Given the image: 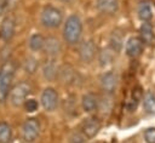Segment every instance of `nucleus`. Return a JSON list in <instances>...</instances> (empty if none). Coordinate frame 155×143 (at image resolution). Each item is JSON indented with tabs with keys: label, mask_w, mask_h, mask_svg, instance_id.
Returning a JSON list of instances; mask_svg holds the SVG:
<instances>
[{
	"label": "nucleus",
	"mask_w": 155,
	"mask_h": 143,
	"mask_svg": "<svg viewBox=\"0 0 155 143\" xmlns=\"http://www.w3.org/2000/svg\"><path fill=\"white\" fill-rule=\"evenodd\" d=\"M18 1L19 0H5V10H13L18 6Z\"/></svg>",
	"instance_id": "nucleus-30"
},
{
	"label": "nucleus",
	"mask_w": 155,
	"mask_h": 143,
	"mask_svg": "<svg viewBox=\"0 0 155 143\" xmlns=\"http://www.w3.org/2000/svg\"><path fill=\"white\" fill-rule=\"evenodd\" d=\"M42 51H44L50 58L57 57V56L62 52V42H61V40H59L58 38H56V36L45 38V42H44Z\"/></svg>",
	"instance_id": "nucleus-11"
},
{
	"label": "nucleus",
	"mask_w": 155,
	"mask_h": 143,
	"mask_svg": "<svg viewBox=\"0 0 155 143\" xmlns=\"http://www.w3.org/2000/svg\"><path fill=\"white\" fill-rule=\"evenodd\" d=\"M40 22L45 28L54 29L62 24L63 13L58 7H56L53 5H47L44 7V10L41 12Z\"/></svg>",
	"instance_id": "nucleus-3"
},
{
	"label": "nucleus",
	"mask_w": 155,
	"mask_h": 143,
	"mask_svg": "<svg viewBox=\"0 0 155 143\" xmlns=\"http://www.w3.org/2000/svg\"><path fill=\"white\" fill-rule=\"evenodd\" d=\"M31 92V86L29 82L27 81H21L18 84H16L12 88H10V92H8V101L10 103L18 108L21 105H23V103L25 102V99L28 98V96L30 95Z\"/></svg>",
	"instance_id": "nucleus-4"
},
{
	"label": "nucleus",
	"mask_w": 155,
	"mask_h": 143,
	"mask_svg": "<svg viewBox=\"0 0 155 143\" xmlns=\"http://www.w3.org/2000/svg\"><path fill=\"white\" fill-rule=\"evenodd\" d=\"M139 39L142 40L143 44H151L154 39V33H153V27L149 22H143L140 28H139Z\"/></svg>",
	"instance_id": "nucleus-18"
},
{
	"label": "nucleus",
	"mask_w": 155,
	"mask_h": 143,
	"mask_svg": "<svg viewBox=\"0 0 155 143\" xmlns=\"http://www.w3.org/2000/svg\"><path fill=\"white\" fill-rule=\"evenodd\" d=\"M138 17L143 22H149L153 18V6L149 0H142L138 4Z\"/></svg>",
	"instance_id": "nucleus-17"
},
{
	"label": "nucleus",
	"mask_w": 155,
	"mask_h": 143,
	"mask_svg": "<svg viewBox=\"0 0 155 143\" xmlns=\"http://www.w3.org/2000/svg\"><path fill=\"white\" fill-rule=\"evenodd\" d=\"M86 139L87 138L84 136V133L81 131H74L69 136V143H85Z\"/></svg>",
	"instance_id": "nucleus-28"
},
{
	"label": "nucleus",
	"mask_w": 155,
	"mask_h": 143,
	"mask_svg": "<svg viewBox=\"0 0 155 143\" xmlns=\"http://www.w3.org/2000/svg\"><path fill=\"white\" fill-rule=\"evenodd\" d=\"M64 111L69 116L78 115V104H76V99L74 96H69L64 99Z\"/></svg>",
	"instance_id": "nucleus-24"
},
{
	"label": "nucleus",
	"mask_w": 155,
	"mask_h": 143,
	"mask_svg": "<svg viewBox=\"0 0 155 143\" xmlns=\"http://www.w3.org/2000/svg\"><path fill=\"white\" fill-rule=\"evenodd\" d=\"M40 135V122L35 118L27 119L22 125V139L24 143H34Z\"/></svg>",
	"instance_id": "nucleus-5"
},
{
	"label": "nucleus",
	"mask_w": 155,
	"mask_h": 143,
	"mask_svg": "<svg viewBox=\"0 0 155 143\" xmlns=\"http://www.w3.org/2000/svg\"><path fill=\"white\" fill-rule=\"evenodd\" d=\"M57 78L59 79V81L62 84L68 85V86H71V85H75L78 82V80H79V73L70 64H63V65H61L58 68Z\"/></svg>",
	"instance_id": "nucleus-7"
},
{
	"label": "nucleus",
	"mask_w": 155,
	"mask_h": 143,
	"mask_svg": "<svg viewBox=\"0 0 155 143\" xmlns=\"http://www.w3.org/2000/svg\"><path fill=\"white\" fill-rule=\"evenodd\" d=\"M114 52L107 47V48H103L99 53H98V62H99V65L101 67H105V65H109L113 59H114Z\"/></svg>",
	"instance_id": "nucleus-22"
},
{
	"label": "nucleus",
	"mask_w": 155,
	"mask_h": 143,
	"mask_svg": "<svg viewBox=\"0 0 155 143\" xmlns=\"http://www.w3.org/2000/svg\"><path fill=\"white\" fill-rule=\"evenodd\" d=\"M142 101H143V108L145 113L154 115L155 114V95L151 91H147Z\"/></svg>",
	"instance_id": "nucleus-20"
},
{
	"label": "nucleus",
	"mask_w": 155,
	"mask_h": 143,
	"mask_svg": "<svg viewBox=\"0 0 155 143\" xmlns=\"http://www.w3.org/2000/svg\"><path fill=\"white\" fill-rule=\"evenodd\" d=\"M58 64L56 62L54 58H48L41 67L42 70V76L45 80L47 81H53L54 79H57V74H58Z\"/></svg>",
	"instance_id": "nucleus-13"
},
{
	"label": "nucleus",
	"mask_w": 155,
	"mask_h": 143,
	"mask_svg": "<svg viewBox=\"0 0 155 143\" xmlns=\"http://www.w3.org/2000/svg\"><path fill=\"white\" fill-rule=\"evenodd\" d=\"M59 1H62V2H64V4H70V2H73L74 0H59Z\"/></svg>",
	"instance_id": "nucleus-32"
},
{
	"label": "nucleus",
	"mask_w": 155,
	"mask_h": 143,
	"mask_svg": "<svg viewBox=\"0 0 155 143\" xmlns=\"http://www.w3.org/2000/svg\"><path fill=\"white\" fill-rule=\"evenodd\" d=\"M15 76V64L11 61L5 62L0 68V102L7 99L12 81Z\"/></svg>",
	"instance_id": "nucleus-2"
},
{
	"label": "nucleus",
	"mask_w": 155,
	"mask_h": 143,
	"mask_svg": "<svg viewBox=\"0 0 155 143\" xmlns=\"http://www.w3.org/2000/svg\"><path fill=\"white\" fill-rule=\"evenodd\" d=\"M12 139V128L5 122L0 121V143H10Z\"/></svg>",
	"instance_id": "nucleus-23"
},
{
	"label": "nucleus",
	"mask_w": 155,
	"mask_h": 143,
	"mask_svg": "<svg viewBox=\"0 0 155 143\" xmlns=\"http://www.w3.org/2000/svg\"><path fill=\"white\" fill-rule=\"evenodd\" d=\"M97 56V47L92 39L84 40L79 46V57L81 62L90 64Z\"/></svg>",
	"instance_id": "nucleus-6"
},
{
	"label": "nucleus",
	"mask_w": 155,
	"mask_h": 143,
	"mask_svg": "<svg viewBox=\"0 0 155 143\" xmlns=\"http://www.w3.org/2000/svg\"><path fill=\"white\" fill-rule=\"evenodd\" d=\"M111 105H113V102H111L110 95H105V96L98 102V109H101L103 113L110 111V110H111Z\"/></svg>",
	"instance_id": "nucleus-26"
},
{
	"label": "nucleus",
	"mask_w": 155,
	"mask_h": 143,
	"mask_svg": "<svg viewBox=\"0 0 155 143\" xmlns=\"http://www.w3.org/2000/svg\"><path fill=\"white\" fill-rule=\"evenodd\" d=\"M41 105L46 111H53L58 105V93L53 87H46L40 98Z\"/></svg>",
	"instance_id": "nucleus-9"
},
{
	"label": "nucleus",
	"mask_w": 155,
	"mask_h": 143,
	"mask_svg": "<svg viewBox=\"0 0 155 143\" xmlns=\"http://www.w3.org/2000/svg\"><path fill=\"white\" fill-rule=\"evenodd\" d=\"M39 68V61L34 57H27L23 62V70L28 74H34Z\"/></svg>",
	"instance_id": "nucleus-25"
},
{
	"label": "nucleus",
	"mask_w": 155,
	"mask_h": 143,
	"mask_svg": "<svg viewBox=\"0 0 155 143\" xmlns=\"http://www.w3.org/2000/svg\"><path fill=\"white\" fill-rule=\"evenodd\" d=\"M98 97L93 92H87L81 98V107L85 113H93L98 109Z\"/></svg>",
	"instance_id": "nucleus-15"
},
{
	"label": "nucleus",
	"mask_w": 155,
	"mask_h": 143,
	"mask_svg": "<svg viewBox=\"0 0 155 143\" xmlns=\"http://www.w3.org/2000/svg\"><path fill=\"white\" fill-rule=\"evenodd\" d=\"M125 51H126V55L128 57H138L142 51H143V42L137 36H132L127 41H126V46H125Z\"/></svg>",
	"instance_id": "nucleus-14"
},
{
	"label": "nucleus",
	"mask_w": 155,
	"mask_h": 143,
	"mask_svg": "<svg viewBox=\"0 0 155 143\" xmlns=\"http://www.w3.org/2000/svg\"><path fill=\"white\" fill-rule=\"evenodd\" d=\"M144 139L147 143H155V128L150 127L144 131Z\"/></svg>",
	"instance_id": "nucleus-29"
},
{
	"label": "nucleus",
	"mask_w": 155,
	"mask_h": 143,
	"mask_svg": "<svg viewBox=\"0 0 155 143\" xmlns=\"http://www.w3.org/2000/svg\"><path fill=\"white\" fill-rule=\"evenodd\" d=\"M82 35V22L78 15H70L63 27V39L68 45H75Z\"/></svg>",
	"instance_id": "nucleus-1"
},
{
	"label": "nucleus",
	"mask_w": 155,
	"mask_h": 143,
	"mask_svg": "<svg viewBox=\"0 0 155 143\" xmlns=\"http://www.w3.org/2000/svg\"><path fill=\"white\" fill-rule=\"evenodd\" d=\"M122 46H124V40H122L121 34H119L117 32H114L109 39V48L114 53H119L121 51Z\"/></svg>",
	"instance_id": "nucleus-21"
},
{
	"label": "nucleus",
	"mask_w": 155,
	"mask_h": 143,
	"mask_svg": "<svg viewBox=\"0 0 155 143\" xmlns=\"http://www.w3.org/2000/svg\"><path fill=\"white\" fill-rule=\"evenodd\" d=\"M16 32V21L15 18L7 16L2 19L0 24V39L2 41H10Z\"/></svg>",
	"instance_id": "nucleus-12"
},
{
	"label": "nucleus",
	"mask_w": 155,
	"mask_h": 143,
	"mask_svg": "<svg viewBox=\"0 0 155 143\" xmlns=\"http://www.w3.org/2000/svg\"><path fill=\"white\" fill-rule=\"evenodd\" d=\"M101 130V121L96 116L86 118L80 126V131L86 138H93Z\"/></svg>",
	"instance_id": "nucleus-10"
},
{
	"label": "nucleus",
	"mask_w": 155,
	"mask_h": 143,
	"mask_svg": "<svg viewBox=\"0 0 155 143\" xmlns=\"http://www.w3.org/2000/svg\"><path fill=\"white\" fill-rule=\"evenodd\" d=\"M99 84H101V88L103 90V92L105 95L114 93V91L116 90L117 84H119L117 74L113 70L105 72L104 74H102L101 79H99Z\"/></svg>",
	"instance_id": "nucleus-8"
},
{
	"label": "nucleus",
	"mask_w": 155,
	"mask_h": 143,
	"mask_svg": "<svg viewBox=\"0 0 155 143\" xmlns=\"http://www.w3.org/2000/svg\"><path fill=\"white\" fill-rule=\"evenodd\" d=\"M5 11V0H0V16Z\"/></svg>",
	"instance_id": "nucleus-31"
},
{
	"label": "nucleus",
	"mask_w": 155,
	"mask_h": 143,
	"mask_svg": "<svg viewBox=\"0 0 155 143\" xmlns=\"http://www.w3.org/2000/svg\"><path fill=\"white\" fill-rule=\"evenodd\" d=\"M23 107L25 109V111L28 113H34L35 110H38L39 108V102L34 98H27L25 102L23 103Z\"/></svg>",
	"instance_id": "nucleus-27"
},
{
	"label": "nucleus",
	"mask_w": 155,
	"mask_h": 143,
	"mask_svg": "<svg viewBox=\"0 0 155 143\" xmlns=\"http://www.w3.org/2000/svg\"><path fill=\"white\" fill-rule=\"evenodd\" d=\"M96 7L102 13L114 15L119 8V1L117 0H97Z\"/></svg>",
	"instance_id": "nucleus-16"
},
{
	"label": "nucleus",
	"mask_w": 155,
	"mask_h": 143,
	"mask_svg": "<svg viewBox=\"0 0 155 143\" xmlns=\"http://www.w3.org/2000/svg\"><path fill=\"white\" fill-rule=\"evenodd\" d=\"M44 42H45V38H44L40 33H35V34H31V35L29 36L28 46H29V48H30L31 51L38 52V51H42Z\"/></svg>",
	"instance_id": "nucleus-19"
}]
</instances>
